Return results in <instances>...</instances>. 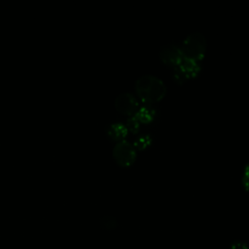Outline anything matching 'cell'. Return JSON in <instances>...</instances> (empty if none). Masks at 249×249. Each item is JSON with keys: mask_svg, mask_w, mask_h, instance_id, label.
I'll return each mask as SVG.
<instances>
[{"mask_svg": "<svg viewBox=\"0 0 249 249\" xmlns=\"http://www.w3.org/2000/svg\"><path fill=\"white\" fill-rule=\"evenodd\" d=\"M156 114L157 110L155 107L150 104H145L136 110V112L134 113V117L138 120L140 124H148L156 117Z\"/></svg>", "mask_w": 249, "mask_h": 249, "instance_id": "cell-8", "label": "cell"}, {"mask_svg": "<svg viewBox=\"0 0 249 249\" xmlns=\"http://www.w3.org/2000/svg\"><path fill=\"white\" fill-rule=\"evenodd\" d=\"M135 90L144 102L151 104L160 101L165 95L166 87L159 77L144 74L135 81Z\"/></svg>", "mask_w": 249, "mask_h": 249, "instance_id": "cell-1", "label": "cell"}, {"mask_svg": "<svg viewBox=\"0 0 249 249\" xmlns=\"http://www.w3.org/2000/svg\"><path fill=\"white\" fill-rule=\"evenodd\" d=\"M183 53L181 48L178 45L174 44H165L161 46L159 50V57L160 59L169 66H176L179 64L181 59L183 58Z\"/></svg>", "mask_w": 249, "mask_h": 249, "instance_id": "cell-4", "label": "cell"}, {"mask_svg": "<svg viewBox=\"0 0 249 249\" xmlns=\"http://www.w3.org/2000/svg\"><path fill=\"white\" fill-rule=\"evenodd\" d=\"M100 225L104 229L111 230L117 226V221L113 216H104L100 220Z\"/></svg>", "mask_w": 249, "mask_h": 249, "instance_id": "cell-10", "label": "cell"}, {"mask_svg": "<svg viewBox=\"0 0 249 249\" xmlns=\"http://www.w3.org/2000/svg\"><path fill=\"white\" fill-rule=\"evenodd\" d=\"M231 249H249V246L247 245L246 242L244 241H240V240H236L233 243H231Z\"/></svg>", "mask_w": 249, "mask_h": 249, "instance_id": "cell-12", "label": "cell"}, {"mask_svg": "<svg viewBox=\"0 0 249 249\" xmlns=\"http://www.w3.org/2000/svg\"><path fill=\"white\" fill-rule=\"evenodd\" d=\"M115 107L122 114L132 116L138 109V103L131 92H122L115 99Z\"/></svg>", "mask_w": 249, "mask_h": 249, "instance_id": "cell-5", "label": "cell"}, {"mask_svg": "<svg viewBox=\"0 0 249 249\" xmlns=\"http://www.w3.org/2000/svg\"><path fill=\"white\" fill-rule=\"evenodd\" d=\"M139 126H140V123L134 117V115L130 116L127 119V122H126V128H127V130H130L131 132H137L138 129H139Z\"/></svg>", "mask_w": 249, "mask_h": 249, "instance_id": "cell-11", "label": "cell"}, {"mask_svg": "<svg viewBox=\"0 0 249 249\" xmlns=\"http://www.w3.org/2000/svg\"><path fill=\"white\" fill-rule=\"evenodd\" d=\"M112 154L115 161L121 166H129L136 159L135 147L124 139L116 143Z\"/></svg>", "mask_w": 249, "mask_h": 249, "instance_id": "cell-3", "label": "cell"}, {"mask_svg": "<svg viewBox=\"0 0 249 249\" xmlns=\"http://www.w3.org/2000/svg\"><path fill=\"white\" fill-rule=\"evenodd\" d=\"M177 66L179 67L181 72L184 74L186 79H189V78L195 77L199 72L200 61L183 56V58L181 59L179 64H177Z\"/></svg>", "mask_w": 249, "mask_h": 249, "instance_id": "cell-6", "label": "cell"}, {"mask_svg": "<svg viewBox=\"0 0 249 249\" xmlns=\"http://www.w3.org/2000/svg\"><path fill=\"white\" fill-rule=\"evenodd\" d=\"M242 181H243L244 187H245L247 190H249V164L246 165V167H245V169H244V174H243Z\"/></svg>", "mask_w": 249, "mask_h": 249, "instance_id": "cell-13", "label": "cell"}, {"mask_svg": "<svg viewBox=\"0 0 249 249\" xmlns=\"http://www.w3.org/2000/svg\"><path fill=\"white\" fill-rule=\"evenodd\" d=\"M127 128L126 125L123 123L120 122H114L108 124V126L106 127V132L107 135L113 139V140H117V141H121L123 140L126 134H127Z\"/></svg>", "mask_w": 249, "mask_h": 249, "instance_id": "cell-7", "label": "cell"}, {"mask_svg": "<svg viewBox=\"0 0 249 249\" xmlns=\"http://www.w3.org/2000/svg\"><path fill=\"white\" fill-rule=\"evenodd\" d=\"M152 142V136L149 133H142L139 134L134 141V147L138 149H144L148 147Z\"/></svg>", "mask_w": 249, "mask_h": 249, "instance_id": "cell-9", "label": "cell"}, {"mask_svg": "<svg viewBox=\"0 0 249 249\" xmlns=\"http://www.w3.org/2000/svg\"><path fill=\"white\" fill-rule=\"evenodd\" d=\"M180 48L185 57L200 61L206 49V39L201 32L194 31L185 37Z\"/></svg>", "mask_w": 249, "mask_h": 249, "instance_id": "cell-2", "label": "cell"}]
</instances>
